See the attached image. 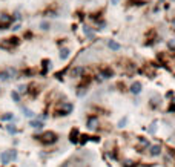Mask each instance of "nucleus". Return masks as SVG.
<instances>
[{
	"instance_id": "obj_1",
	"label": "nucleus",
	"mask_w": 175,
	"mask_h": 167,
	"mask_svg": "<svg viewBox=\"0 0 175 167\" xmlns=\"http://www.w3.org/2000/svg\"><path fill=\"white\" fill-rule=\"evenodd\" d=\"M35 138H40L43 141V144H52V143L57 141V135H55L54 132H45L42 137H35Z\"/></svg>"
},
{
	"instance_id": "obj_2",
	"label": "nucleus",
	"mask_w": 175,
	"mask_h": 167,
	"mask_svg": "<svg viewBox=\"0 0 175 167\" xmlns=\"http://www.w3.org/2000/svg\"><path fill=\"white\" fill-rule=\"evenodd\" d=\"M141 83L140 81H134L132 84H131V87H129V91H131V94H134V95H137V94H140L141 92Z\"/></svg>"
},
{
	"instance_id": "obj_3",
	"label": "nucleus",
	"mask_w": 175,
	"mask_h": 167,
	"mask_svg": "<svg viewBox=\"0 0 175 167\" xmlns=\"http://www.w3.org/2000/svg\"><path fill=\"white\" fill-rule=\"evenodd\" d=\"M0 163H2L3 166H6V164H9V163H11V156H9L8 150L0 153Z\"/></svg>"
},
{
	"instance_id": "obj_4",
	"label": "nucleus",
	"mask_w": 175,
	"mask_h": 167,
	"mask_svg": "<svg viewBox=\"0 0 175 167\" xmlns=\"http://www.w3.org/2000/svg\"><path fill=\"white\" fill-rule=\"evenodd\" d=\"M97 126H98V118L97 117H91L88 120V127L89 129H97Z\"/></svg>"
},
{
	"instance_id": "obj_5",
	"label": "nucleus",
	"mask_w": 175,
	"mask_h": 167,
	"mask_svg": "<svg viewBox=\"0 0 175 167\" xmlns=\"http://www.w3.org/2000/svg\"><path fill=\"white\" fill-rule=\"evenodd\" d=\"M161 153V147L158 144H155V146H151V155L152 156H158Z\"/></svg>"
},
{
	"instance_id": "obj_6",
	"label": "nucleus",
	"mask_w": 175,
	"mask_h": 167,
	"mask_svg": "<svg viewBox=\"0 0 175 167\" xmlns=\"http://www.w3.org/2000/svg\"><path fill=\"white\" fill-rule=\"evenodd\" d=\"M29 126L34 127V129H42V127H43V121H40V120H32V121L29 123Z\"/></svg>"
},
{
	"instance_id": "obj_7",
	"label": "nucleus",
	"mask_w": 175,
	"mask_h": 167,
	"mask_svg": "<svg viewBox=\"0 0 175 167\" xmlns=\"http://www.w3.org/2000/svg\"><path fill=\"white\" fill-rule=\"evenodd\" d=\"M108 46H109V49H112V51H118L120 49V45L117 41H114V40H109L108 41Z\"/></svg>"
},
{
	"instance_id": "obj_8",
	"label": "nucleus",
	"mask_w": 175,
	"mask_h": 167,
	"mask_svg": "<svg viewBox=\"0 0 175 167\" xmlns=\"http://www.w3.org/2000/svg\"><path fill=\"white\" fill-rule=\"evenodd\" d=\"M6 130H8L11 135H15L17 132H18V129L15 127V124H6Z\"/></svg>"
},
{
	"instance_id": "obj_9",
	"label": "nucleus",
	"mask_w": 175,
	"mask_h": 167,
	"mask_svg": "<svg viewBox=\"0 0 175 167\" xmlns=\"http://www.w3.org/2000/svg\"><path fill=\"white\" fill-rule=\"evenodd\" d=\"M69 55H71V51H69V49L64 48V49H62V51H60V58H62V60H66Z\"/></svg>"
},
{
	"instance_id": "obj_10",
	"label": "nucleus",
	"mask_w": 175,
	"mask_h": 167,
	"mask_svg": "<svg viewBox=\"0 0 175 167\" xmlns=\"http://www.w3.org/2000/svg\"><path fill=\"white\" fill-rule=\"evenodd\" d=\"M81 74H83V68H75V69L72 71V74H71V75H72L74 78H77V77H78V75H81Z\"/></svg>"
},
{
	"instance_id": "obj_11",
	"label": "nucleus",
	"mask_w": 175,
	"mask_h": 167,
	"mask_svg": "<svg viewBox=\"0 0 175 167\" xmlns=\"http://www.w3.org/2000/svg\"><path fill=\"white\" fill-rule=\"evenodd\" d=\"M14 118V115L11 112H8V113H5V115H2L0 117V120H3V121H9V120H12Z\"/></svg>"
},
{
	"instance_id": "obj_12",
	"label": "nucleus",
	"mask_w": 175,
	"mask_h": 167,
	"mask_svg": "<svg viewBox=\"0 0 175 167\" xmlns=\"http://www.w3.org/2000/svg\"><path fill=\"white\" fill-rule=\"evenodd\" d=\"M9 156H11V161H15L17 160V150L15 149H11V150H8Z\"/></svg>"
},
{
	"instance_id": "obj_13",
	"label": "nucleus",
	"mask_w": 175,
	"mask_h": 167,
	"mask_svg": "<svg viewBox=\"0 0 175 167\" xmlns=\"http://www.w3.org/2000/svg\"><path fill=\"white\" fill-rule=\"evenodd\" d=\"M11 98H12L15 103H18V101H20V95H18V92L12 91V92H11Z\"/></svg>"
},
{
	"instance_id": "obj_14",
	"label": "nucleus",
	"mask_w": 175,
	"mask_h": 167,
	"mask_svg": "<svg viewBox=\"0 0 175 167\" xmlns=\"http://www.w3.org/2000/svg\"><path fill=\"white\" fill-rule=\"evenodd\" d=\"M23 113H25V117H28V118H32L34 117V112L29 110V109H25V107H23Z\"/></svg>"
},
{
	"instance_id": "obj_15",
	"label": "nucleus",
	"mask_w": 175,
	"mask_h": 167,
	"mask_svg": "<svg viewBox=\"0 0 175 167\" xmlns=\"http://www.w3.org/2000/svg\"><path fill=\"white\" fill-rule=\"evenodd\" d=\"M103 77L105 78H111V77H112V71H111V69H105V71H103Z\"/></svg>"
},
{
	"instance_id": "obj_16",
	"label": "nucleus",
	"mask_w": 175,
	"mask_h": 167,
	"mask_svg": "<svg viewBox=\"0 0 175 167\" xmlns=\"http://www.w3.org/2000/svg\"><path fill=\"white\" fill-rule=\"evenodd\" d=\"M40 28H42L43 31H48V29H49V23H48V22H42V23H40Z\"/></svg>"
},
{
	"instance_id": "obj_17",
	"label": "nucleus",
	"mask_w": 175,
	"mask_h": 167,
	"mask_svg": "<svg viewBox=\"0 0 175 167\" xmlns=\"http://www.w3.org/2000/svg\"><path fill=\"white\" fill-rule=\"evenodd\" d=\"M75 137H77V130L74 129V130H72V134H71V141H72V143H75V141H77V138H75Z\"/></svg>"
},
{
	"instance_id": "obj_18",
	"label": "nucleus",
	"mask_w": 175,
	"mask_h": 167,
	"mask_svg": "<svg viewBox=\"0 0 175 167\" xmlns=\"http://www.w3.org/2000/svg\"><path fill=\"white\" fill-rule=\"evenodd\" d=\"M0 20H2V22H9V20H11V17L6 15V14H3L2 17H0Z\"/></svg>"
},
{
	"instance_id": "obj_19",
	"label": "nucleus",
	"mask_w": 175,
	"mask_h": 167,
	"mask_svg": "<svg viewBox=\"0 0 175 167\" xmlns=\"http://www.w3.org/2000/svg\"><path fill=\"white\" fill-rule=\"evenodd\" d=\"M124 124H126V118H122L118 123V127H124Z\"/></svg>"
},
{
	"instance_id": "obj_20",
	"label": "nucleus",
	"mask_w": 175,
	"mask_h": 167,
	"mask_svg": "<svg viewBox=\"0 0 175 167\" xmlns=\"http://www.w3.org/2000/svg\"><path fill=\"white\" fill-rule=\"evenodd\" d=\"M11 29H12V31H18V29H20V23H15Z\"/></svg>"
},
{
	"instance_id": "obj_21",
	"label": "nucleus",
	"mask_w": 175,
	"mask_h": 167,
	"mask_svg": "<svg viewBox=\"0 0 175 167\" xmlns=\"http://www.w3.org/2000/svg\"><path fill=\"white\" fill-rule=\"evenodd\" d=\"M18 91H20V92H25V91H26V86H25V84H20V86H18Z\"/></svg>"
},
{
	"instance_id": "obj_22",
	"label": "nucleus",
	"mask_w": 175,
	"mask_h": 167,
	"mask_svg": "<svg viewBox=\"0 0 175 167\" xmlns=\"http://www.w3.org/2000/svg\"><path fill=\"white\" fill-rule=\"evenodd\" d=\"M83 31H85V34H89V32H91V29H89V26H85V28H83Z\"/></svg>"
},
{
	"instance_id": "obj_23",
	"label": "nucleus",
	"mask_w": 175,
	"mask_h": 167,
	"mask_svg": "<svg viewBox=\"0 0 175 167\" xmlns=\"http://www.w3.org/2000/svg\"><path fill=\"white\" fill-rule=\"evenodd\" d=\"M169 112H175V104H172V106L169 107Z\"/></svg>"
},
{
	"instance_id": "obj_24",
	"label": "nucleus",
	"mask_w": 175,
	"mask_h": 167,
	"mask_svg": "<svg viewBox=\"0 0 175 167\" xmlns=\"http://www.w3.org/2000/svg\"><path fill=\"white\" fill-rule=\"evenodd\" d=\"M111 2H112V5H117V3L120 2V0H111Z\"/></svg>"
},
{
	"instance_id": "obj_25",
	"label": "nucleus",
	"mask_w": 175,
	"mask_h": 167,
	"mask_svg": "<svg viewBox=\"0 0 175 167\" xmlns=\"http://www.w3.org/2000/svg\"><path fill=\"white\" fill-rule=\"evenodd\" d=\"M174 26H175V20H174Z\"/></svg>"
}]
</instances>
